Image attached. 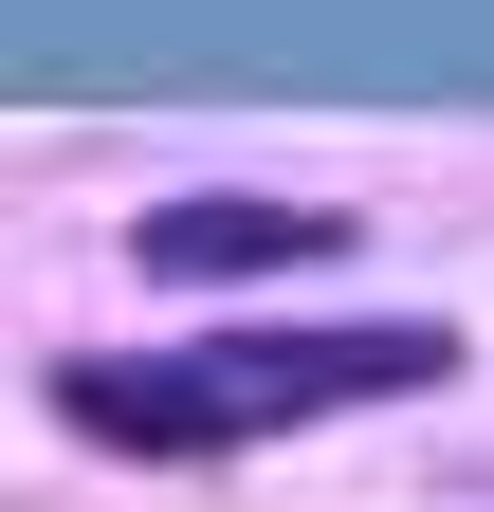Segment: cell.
I'll list each match as a JSON object with an SVG mask.
<instances>
[{"instance_id":"6da1fadb","label":"cell","mask_w":494,"mask_h":512,"mask_svg":"<svg viewBox=\"0 0 494 512\" xmlns=\"http://www.w3.org/2000/svg\"><path fill=\"white\" fill-rule=\"evenodd\" d=\"M440 366H458L440 311H385V330H238V348H183V366H74L55 403L92 439H129V458H238V439H293L330 403H403Z\"/></svg>"},{"instance_id":"7a4b0ae2","label":"cell","mask_w":494,"mask_h":512,"mask_svg":"<svg viewBox=\"0 0 494 512\" xmlns=\"http://www.w3.org/2000/svg\"><path fill=\"white\" fill-rule=\"evenodd\" d=\"M129 256H147V275H293V256H330V202H257V183H220V202H147Z\"/></svg>"}]
</instances>
